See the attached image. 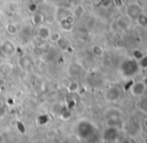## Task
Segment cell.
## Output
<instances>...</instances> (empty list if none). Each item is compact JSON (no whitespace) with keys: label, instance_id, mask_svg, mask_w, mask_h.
I'll return each instance as SVG.
<instances>
[{"label":"cell","instance_id":"1","mask_svg":"<svg viewBox=\"0 0 147 143\" xmlns=\"http://www.w3.org/2000/svg\"><path fill=\"white\" fill-rule=\"evenodd\" d=\"M139 69L140 67L138 65V62L135 59H126L120 65V71L125 77H132L137 74Z\"/></svg>","mask_w":147,"mask_h":143},{"label":"cell","instance_id":"2","mask_svg":"<svg viewBox=\"0 0 147 143\" xmlns=\"http://www.w3.org/2000/svg\"><path fill=\"white\" fill-rule=\"evenodd\" d=\"M16 45L11 40H4L0 44V52L3 56L9 58L16 54Z\"/></svg>","mask_w":147,"mask_h":143},{"label":"cell","instance_id":"3","mask_svg":"<svg viewBox=\"0 0 147 143\" xmlns=\"http://www.w3.org/2000/svg\"><path fill=\"white\" fill-rule=\"evenodd\" d=\"M142 13V8L139 4L135 3H129L125 7V15L128 19L130 20H136L139 14Z\"/></svg>","mask_w":147,"mask_h":143},{"label":"cell","instance_id":"4","mask_svg":"<svg viewBox=\"0 0 147 143\" xmlns=\"http://www.w3.org/2000/svg\"><path fill=\"white\" fill-rule=\"evenodd\" d=\"M52 33V30L49 27L48 25H44V24H41V25L38 26V29H37L36 35L40 40L42 41H47L50 38V35Z\"/></svg>","mask_w":147,"mask_h":143},{"label":"cell","instance_id":"5","mask_svg":"<svg viewBox=\"0 0 147 143\" xmlns=\"http://www.w3.org/2000/svg\"><path fill=\"white\" fill-rule=\"evenodd\" d=\"M147 86L144 84L143 81H138L135 82L134 84H132V86L130 87V92L133 96L139 97L145 93Z\"/></svg>","mask_w":147,"mask_h":143},{"label":"cell","instance_id":"6","mask_svg":"<svg viewBox=\"0 0 147 143\" xmlns=\"http://www.w3.org/2000/svg\"><path fill=\"white\" fill-rule=\"evenodd\" d=\"M73 23H74L73 15L65 16L64 18H62L61 22H60V24H61V27L63 28L64 30H66V31L70 30V29L72 28V26H73Z\"/></svg>","mask_w":147,"mask_h":143},{"label":"cell","instance_id":"7","mask_svg":"<svg viewBox=\"0 0 147 143\" xmlns=\"http://www.w3.org/2000/svg\"><path fill=\"white\" fill-rule=\"evenodd\" d=\"M43 20H44V17H43V14L42 13H34L31 18V21H32L33 25H36L39 26L41 24H43Z\"/></svg>","mask_w":147,"mask_h":143},{"label":"cell","instance_id":"8","mask_svg":"<svg viewBox=\"0 0 147 143\" xmlns=\"http://www.w3.org/2000/svg\"><path fill=\"white\" fill-rule=\"evenodd\" d=\"M137 22V24L142 28H147V14L142 12L141 14H139V16L137 17V19L135 20Z\"/></svg>","mask_w":147,"mask_h":143},{"label":"cell","instance_id":"9","mask_svg":"<svg viewBox=\"0 0 147 143\" xmlns=\"http://www.w3.org/2000/svg\"><path fill=\"white\" fill-rule=\"evenodd\" d=\"M85 13V9L82 5H77L73 10V17L75 18H80L84 15Z\"/></svg>","mask_w":147,"mask_h":143},{"label":"cell","instance_id":"10","mask_svg":"<svg viewBox=\"0 0 147 143\" xmlns=\"http://www.w3.org/2000/svg\"><path fill=\"white\" fill-rule=\"evenodd\" d=\"M56 44L58 45V47L60 49H62V50H66L70 45L69 41H68L66 38H64V37H61V38H60L59 40L56 42Z\"/></svg>","mask_w":147,"mask_h":143},{"label":"cell","instance_id":"11","mask_svg":"<svg viewBox=\"0 0 147 143\" xmlns=\"http://www.w3.org/2000/svg\"><path fill=\"white\" fill-rule=\"evenodd\" d=\"M91 49H92V53L96 57H101L103 55V53H104L103 48L100 46V45H93Z\"/></svg>","mask_w":147,"mask_h":143},{"label":"cell","instance_id":"12","mask_svg":"<svg viewBox=\"0 0 147 143\" xmlns=\"http://www.w3.org/2000/svg\"><path fill=\"white\" fill-rule=\"evenodd\" d=\"M6 30H7V32L9 33V34H11V35L16 34V33H17V31H18L15 24H12V23L8 24V25L6 26Z\"/></svg>","mask_w":147,"mask_h":143},{"label":"cell","instance_id":"13","mask_svg":"<svg viewBox=\"0 0 147 143\" xmlns=\"http://www.w3.org/2000/svg\"><path fill=\"white\" fill-rule=\"evenodd\" d=\"M137 62L140 68H144V69L147 68V55H143Z\"/></svg>","mask_w":147,"mask_h":143},{"label":"cell","instance_id":"14","mask_svg":"<svg viewBox=\"0 0 147 143\" xmlns=\"http://www.w3.org/2000/svg\"><path fill=\"white\" fill-rule=\"evenodd\" d=\"M61 34H60V32H52L50 35V38H49V40L52 41V42L56 43L57 41L59 40L60 38H61Z\"/></svg>","mask_w":147,"mask_h":143},{"label":"cell","instance_id":"15","mask_svg":"<svg viewBox=\"0 0 147 143\" xmlns=\"http://www.w3.org/2000/svg\"><path fill=\"white\" fill-rule=\"evenodd\" d=\"M78 89H79V84L76 81L71 82V83L68 85V90H69L70 92H76Z\"/></svg>","mask_w":147,"mask_h":143},{"label":"cell","instance_id":"16","mask_svg":"<svg viewBox=\"0 0 147 143\" xmlns=\"http://www.w3.org/2000/svg\"><path fill=\"white\" fill-rule=\"evenodd\" d=\"M28 10L33 14L36 13L37 10H38V5H37L36 3H34V2H32V3H30L29 5H28Z\"/></svg>","mask_w":147,"mask_h":143},{"label":"cell","instance_id":"17","mask_svg":"<svg viewBox=\"0 0 147 143\" xmlns=\"http://www.w3.org/2000/svg\"><path fill=\"white\" fill-rule=\"evenodd\" d=\"M7 114V108L4 105H0V119L4 118Z\"/></svg>","mask_w":147,"mask_h":143},{"label":"cell","instance_id":"18","mask_svg":"<svg viewBox=\"0 0 147 143\" xmlns=\"http://www.w3.org/2000/svg\"><path fill=\"white\" fill-rule=\"evenodd\" d=\"M48 118H47V116L46 115H40L39 116V118H38V121H39V123L41 124V125H45V124L48 122Z\"/></svg>","mask_w":147,"mask_h":143},{"label":"cell","instance_id":"19","mask_svg":"<svg viewBox=\"0 0 147 143\" xmlns=\"http://www.w3.org/2000/svg\"><path fill=\"white\" fill-rule=\"evenodd\" d=\"M0 143H3V136L1 133H0Z\"/></svg>","mask_w":147,"mask_h":143},{"label":"cell","instance_id":"20","mask_svg":"<svg viewBox=\"0 0 147 143\" xmlns=\"http://www.w3.org/2000/svg\"><path fill=\"white\" fill-rule=\"evenodd\" d=\"M145 126H146V127H147V119L145 120Z\"/></svg>","mask_w":147,"mask_h":143},{"label":"cell","instance_id":"21","mask_svg":"<svg viewBox=\"0 0 147 143\" xmlns=\"http://www.w3.org/2000/svg\"><path fill=\"white\" fill-rule=\"evenodd\" d=\"M0 85H1V82H0Z\"/></svg>","mask_w":147,"mask_h":143}]
</instances>
